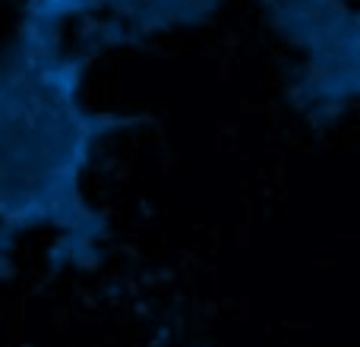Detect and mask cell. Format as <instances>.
<instances>
[{
  "mask_svg": "<svg viewBox=\"0 0 360 347\" xmlns=\"http://www.w3.org/2000/svg\"><path fill=\"white\" fill-rule=\"evenodd\" d=\"M95 57L60 32L19 19L0 51V256L25 234H54L51 266L101 262L108 221L82 190L95 145L136 117L92 111L82 76ZM6 266H0V278Z\"/></svg>",
  "mask_w": 360,
  "mask_h": 347,
  "instance_id": "obj_1",
  "label": "cell"
},
{
  "mask_svg": "<svg viewBox=\"0 0 360 347\" xmlns=\"http://www.w3.org/2000/svg\"><path fill=\"white\" fill-rule=\"evenodd\" d=\"M221 4L224 0H25L19 19L57 29L63 38L73 25V48L98 57L117 44H139L180 25H196Z\"/></svg>",
  "mask_w": 360,
  "mask_h": 347,
  "instance_id": "obj_2",
  "label": "cell"
}]
</instances>
